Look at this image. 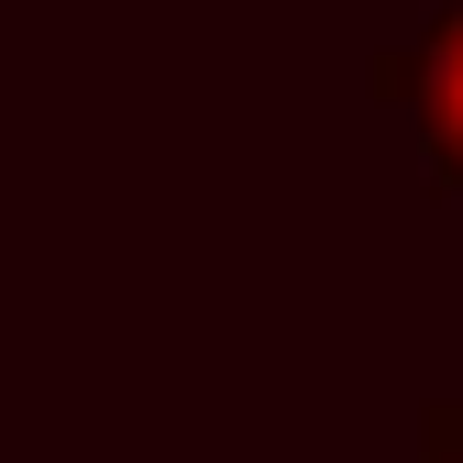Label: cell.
Segmentation results:
<instances>
[{
	"instance_id": "cell-1",
	"label": "cell",
	"mask_w": 463,
	"mask_h": 463,
	"mask_svg": "<svg viewBox=\"0 0 463 463\" xmlns=\"http://www.w3.org/2000/svg\"><path fill=\"white\" fill-rule=\"evenodd\" d=\"M364 89L409 122L420 177H430L441 199H463V0H441L409 44H386L375 67H364Z\"/></svg>"
},
{
	"instance_id": "cell-2",
	"label": "cell",
	"mask_w": 463,
	"mask_h": 463,
	"mask_svg": "<svg viewBox=\"0 0 463 463\" xmlns=\"http://www.w3.org/2000/svg\"><path fill=\"white\" fill-rule=\"evenodd\" d=\"M452 397H463V386H452Z\"/></svg>"
}]
</instances>
